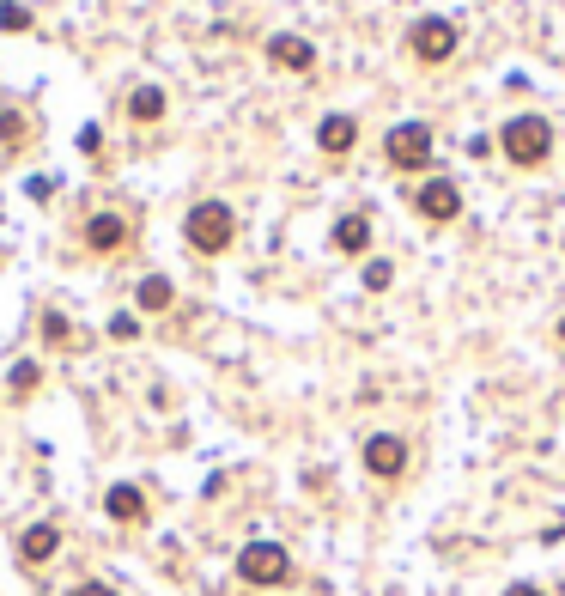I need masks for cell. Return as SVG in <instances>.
Masks as SVG:
<instances>
[{"instance_id":"1","label":"cell","mask_w":565,"mask_h":596,"mask_svg":"<svg viewBox=\"0 0 565 596\" xmlns=\"http://www.w3.org/2000/svg\"><path fill=\"white\" fill-rule=\"evenodd\" d=\"M499 146H505L511 165H541L553 153V122L547 116H517V122H505Z\"/></svg>"},{"instance_id":"2","label":"cell","mask_w":565,"mask_h":596,"mask_svg":"<svg viewBox=\"0 0 565 596\" xmlns=\"http://www.w3.org/2000/svg\"><path fill=\"white\" fill-rule=\"evenodd\" d=\"M231 238H237V213H231L225 201H201V207L189 213V244H195L201 256L231 250Z\"/></svg>"},{"instance_id":"3","label":"cell","mask_w":565,"mask_h":596,"mask_svg":"<svg viewBox=\"0 0 565 596\" xmlns=\"http://www.w3.org/2000/svg\"><path fill=\"white\" fill-rule=\"evenodd\" d=\"M237 572H244V584L274 590V584H286V578H292V554H286L280 542H250L244 554H237Z\"/></svg>"},{"instance_id":"4","label":"cell","mask_w":565,"mask_h":596,"mask_svg":"<svg viewBox=\"0 0 565 596\" xmlns=\"http://www.w3.org/2000/svg\"><path fill=\"white\" fill-rule=\"evenodd\" d=\"M383 153H389L395 171H420V165L432 159V128H426V122H395V128L383 134Z\"/></svg>"},{"instance_id":"5","label":"cell","mask_w":565,"mask_h":596,"mask_svg":"<svg viewBox=\"0 0 565 596\" xmlns=\"http://www.w3.org/2000/svg\"><path fill=\"white\" fill-rule=\"evenodd\" d=\"M365 469H371L377 481H395L401 469H408V444H401L395 432H377V438H365Z\"/></svg>"},{"instance_id":"6","label":"cell","mask_w":565,"mask_h":596,"mask_svg":"<svg viewBox=\"0 0 565 596\" xmlns=\"http://www.w3.org/2000/svg\"><path fill=\"white\" fill-rule=\"evenodd\" d=\"M414 207L444 226V219H456V213H462V189H456L450 177H426V183H420V195H414Z\"/></svg>"},{"instance_id":"7","label":"cell","mask_w":565,"mask_h":596,"mask_svg":"<svg viewBox=\"0 0 565 596\" xmlns=\"http://www.w3.org/2000/svg\"><path fill=\"white\" fill-rule=\"evenodd\" d=\"M408 43H414L420 61H450V55H456V25H450V19H420Z\"/></svg>"},{"instance_id":"8","label":"cell","mask_w":565,"mask_h":596,"mask_svg":"<svg viewBox=\"0 0 565 596\" xmlns=\"http://www.w3.org/2000/svg\"><path fill=\"white\" fill-rule=\"evenodd\" d=\"M268 61H274V67H292V73H310V67H316V49H310L304 37H286V31H280V37H268Z\"/></svg>"},{"instance_id":"9","label":"cell","mask_w":565,"mask_h":596,"mask_svg":"<svg viewBox=\"0 0 565 596\" xmlns=\"http://www.w3.org/2000/svg\"><path fill=\"white\" fill-rule=\"evenodd\" d=\"M86 244L92 250H122L128 244V219L122 213H92L86 219Z\"/></svg>"},{"instance_id":"10","label":"cell","mask_w":565,"mask_h":596,"mask_svg":"<svg viewBox=\"0 0 565 596\" xmlns=\"http://www.w3.org/2000/svg\"><path fill=\"white\" fill-rule=\"evenodd\" d=\"M55 548H61V530H55V524H31V530L19 536V560H25V566L55 560Z\"/></svg>"},{"instance_id":"11","label":"cell","mask_w":565,"mask_h":596,"mask_svg":"<svg viewBox=\"0 0 565 596\" xmlns=\"http://www.w3.org/2000/svg\"><path fill=\"white\" fill-rule=\"evenodd\" d=\"M353 140H359V122L353 116H322V128H316L322 153H353Z\"/></svg>"},{"instance_id":"12","label":"cell","mask_w":565,"mask_h":596,"mask_svg":"<svg viewBox=\"0 0 565 596\" xmlns=\"http://www.w3.org/2000/svg\"><path fill=\"white\" fill-rule=\"evenodd\" d=\"M104 511L116 517V524H140V517H146V493L122 481V487H110V493H104Z\"/></svg>"},{"instance_id":"13","label":"cell","mask_w":565,"mask_h":596,"mask_svg":"<svg viewBox=\"0 0 565 596\" xmlns=\"http://www.w3.org/2000/svg\"><path fill=\"white\" fill-rule=\"evenodd\" d=\"M371 244V219L365 213H347L341 226H335V250H365Z\"/></svg>"},{"instance_id":"14","label":"cell","mask_w":565,"mask_h":596,"mask_svg":"<svg viewBox=\"0 0 565 596\" xmlns=\"http://www.w3.org/2000/svg\"><path fill=\"white\" fill-rule=\"evenodd\" d=\"M128 116L146 128V122H158V116H165V92H158V86H140L134 98H128Z\"/></svg>"},{"instance_id":"15","label":"cell","mask_w":565,"mask_h":596,"mask_svg":"<svg viewBox=\"0 0 565 596\" xmlns=\"http://www.w3.org/2000/svg\"><path fill=\"white\" fill-rule=\"evenodd\" d=\"M171 298H177V292H171L165 274H146V280H140V311H171Z\"/></svg>"},{"instance_id":"16","label":"cell","mask_w":565,"mask_h":596,"mask_svg":"<svg viewBox=\"0 0 565 596\" xmlns=\"http://www.w3.org/2000/svg\"><path fill=\"white\" fill-rule=\"evenodd\" d=\"M37 384H43V371H37L31 359H19V365H13V396H31Z\"/></svg>"},{"instance_id":"17","label":"cell","mask_w":565,"mask_h":596,"mask_svg":"<svg viewBox=\"0 0 565 596\" xmlns=\"http://www.w3.org/2000/svg\"><path fill=\"white\" fill-rule=\"evenodd\" d=\"M0 31H31V7L7 0V7H0Z\"/></svg>"},{"instance_id":"18","label":"cell","mask_w":565,"mask_h":596,"mask_svg":"<svg viewBox=\"0 0 565 596\" xmlns=\"http://www.w3.org/2000/svg\"><path fill=\"white\" fill-rule=\"evenodd\" d=\"M0 140H7V146L25 140V116H19V110H0Z\"/></svg>"},{"instance_id":"19","label":"cell","mask_w":565,"mask_h":596,"mask_svg":"<svg viewBox=\"0 0 565 596\" xmlns=\"http://www.w3.org/2000/svg\"><path fill=\"white\" fill-rule=\"evenodd\" d=\"M389 280H395V268H389V262H365V286H371V292H383Z\"/></svg>"},{"instance_id":"20","label":"cell","mask_w":565,"mask_h":596,"mask_svg":"<svg viewBox=\"0 0 565 596\" xmlns=\"http://www.w3.org/2000/svg\"><path fill=\"white\" fill-rule=\"evenodd\" d=\"M67 335H73V329H67V317H55V311H49V317H43V341H55V347H61Z\"/></svg>"},{"instance_id":"21","label":"cell","mask_w":565,"mask_h":596,"mask_svg":"<svg viewBox=\"0 0 565 596\" xmlns=\"http://www.w3.org/2000/svg\"><path fill=\"white\" fill-rule=\"evenodd\" d=\"M110 335H116V341H134V335H140V323H134V317H116V323H110Z\"/></svg>"},{"instance_id":"22","label":"cell","mask_w":565,"mask_h":596,"mask_svg":"<svg viewBox=\"0 0 565 596\" xmlns=\"http://www.w3.org/2000/svg\"><path fill=\"white\" fill-rule=\"evenodd\" d=\"M73 596H116V590H110V584H79Z\"/></svg>"},{"instance_id":"23","label":"cell","mask_w":565,"mask_h":596,"mask_svg":"<svg viewBox=\"0 0 565 596\" xmlns=\"http://www.w3.org/2000/svg\"><path fill=\"white\" fill-rule=\"evenodd\" d=\"M511 596H547V590H535V584H517V590H511Z\"/></svg>"},{"instance_id":"24","label":"cell","mask_w":565,"mask_h":596,"mask_svg":"<svg viewBox=\"0 0 565 596\" xmlns=\"http://www.w3.org/2000/svg\"><path fill=\"white\" fill-rule=\"evenodd\" d=\"M559 341H565V323H559Z\"/></svg>"}]
</instances>
